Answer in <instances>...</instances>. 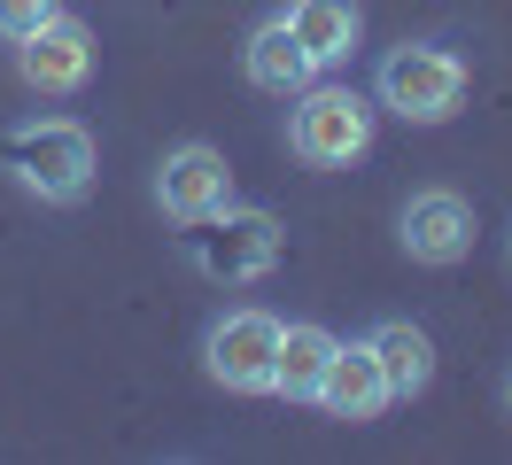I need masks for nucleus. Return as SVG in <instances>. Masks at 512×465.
<instances>
[{
	"instance_id": "obj_1",
	"label": "nucleus",
	"mask_w": 512,
	"mask_h": 465,
	"mask_svg": "<svg viewBox=\"0 0 512 465\" xmlns=\"http://www.w3.org/2000/svg\"><path fill=\"white\" fill-rule=\"evenodd\" d=\"M0 171L16 194H32L39 210H78L101 186V140L78 117H16L0 132Z\"/></svg>"
},
{
	"instance_id": "obj_2",
	"label": "nucleus",
	"mask_w": 512,
	"mask_h": 465,
	"mask_svg": "<svg viewBox=\"0 0 512 465\" xmlns=\"http://www.w3.org/2000/svg\"><path fill=\"white\" fill-rule=\"evenodd\" d=\"M373 109H388L396 124H419V132H435L466 109V93H474V62L466 47H450V39H404V47H388L373 62Z\"/></svg>"
},
{
	"instance_id": "obj_3",
	"label": "nucleus",
	"mask_w": 512,
	"mask_h": 465,
	"mask_svg": "<svg viewBox=\"0 0 512 465\" xmlns=\"http://www.w3.org/2000/svg\"><path fill=\"white\" fill-rule=\"evenodd\" d=\"M373 132H381V109H373V93L342 86L334 70L311 78V86L288 101V155L303 171H350L373 155Z\"/></svg>"
},
{
	"instance_id": "obj_4",
	"label": "nucleus",
	"mask_w": 512,
	"mask_h": 465,
	"mask_svg": "<svg viewBox=\"0 0 512 465\" xmlns=\"http://www.w3.org/2000/svg\"><path fill=\"white\" fill-rule=\"evenodd\" d=\"M280 256H288V225L256 202H225L218 217L187 225V264L210 287H264L280 272Z\"/></svg>"
},
{
	"instance_id": "obj_5",
	"label": "nucleus",
	"mask_w": 512,
	"mask_h": 465,
	"mask_svg": "<svg viewBox=\"0 0 512 465\" xmlns=\"http://www.w3.org/2000/svg\"><path fill=\"white\" fill-rule=\"evenodd\" d=\"M272 357H280V318L264 303H233L202 326V380L225 396H272Z\"/></svg>"
},
{
	"instance_id": "obj_6",
	"label": "nucleus",
	"mask_w": 512,
	"mask_h": 465,
	"mask_svg": "<svg viewBox=\"0 0 512 465\" xmlns=\"http://www.w3.org/2000/svg\"><path fill=\"white\" fill-rule=\"evenodd\" d=\"M474 202L458 194V186H412L404 202H396V248L427 264V272H450V264H466L474 256Z\"/></svg>"
},
{
	"instance_id": "obj_7",
	"label": "nucleus",
	"mask_w": 512,
	"mask_h": 465,
	"mask_svg": "<svg viewBox=\"0 0 512 465\" xmlns=\"http://www.w3.org/2000/svg\"><path fill=\"white\" fill-rule=\"evenodd\" d=\"M148 194H156L163 225L187 233V225H202V217H218L225 202H233V163H225V148H210V140H179V148H163Z\"/></svg>"
},
{
	"instance_id": "obj_8",
	"label": "nucleus",
	"mask_w": 512,
	"mask_h": 465,
	"mask_svg": "<svg viewBox=\"0 0 512 465\" xmlns=\"http://www.w3.org/2000/svg\"><path fill=\"white\" fill-rule=\"evenodd\" d=\"M8 55H16V78H24L39 101H70V93H86V78H94V31H86V16L63 8V16H47L32 39H16Z\"/></svg>"
},
{
	"instance_id": "obj_9",
	"label": "nucleus",
	"mask_w": 512,
	"mask_h": 465,
	"mask_svg": "<svg viewBox=\"0 0 512 465\" xmlns=\"http://www.w3.org/2000/svg\"><path fill=\"white\" fill-rule=\"evenodd\" d=\"M326 411V419H342V427H373V419H388V372L381 357H373V341L357 334V341H334V365H326L319 380V396H311Z\"/></svg>"
},
{
	"instance_id": "obj_10",
	"label": "nucleus",
	"mask_w": 512,
	"mask_h": 465,
	"mask_svg": "<svg viewBox=\"0 0 512 465\" xmlns=\"http://www.w3.org/2000/svg\"><path fill=\"white\" fill-rule=\"evenodd\" d=\"M241 78H249L264 101H295V93L311 86V78H326V70L303 55V39H295L280 16H264V24H249V39H241Z\"/></svg>"
},
{
	"instance_id": "obj_11",
	"label": "nucleus",
	"mask_w": 512,
	"mask_h": 465,
	"mask_svg": "<svg viewBox=\"0 0 512 465\" xmlns=\"http://www.w3.org/2000/svg\"><path fill=\"white\" fill-rule=\"evenodd\" d=\"M272 16L303 39V55L319 62V70H342V62L365 47V8H357V0H280Z\"/></svg>"
},
{
	"instance_id": "obj_12",
	"label": "nucleus",
	"mask_w": 512,
	"mask_h": 465,
	"mask_svg": "<svg viewBox=\"0 0 512 465\" xmlns=\"http://www.w3.org/2000/svg\"><path fill=\"white\" fill-rule=\"evenodd\" d=\"M365 341H373V357H381L388 372V396L396 403H412L435 388V341H427V326L419 318H373L365 326Z\"/></svg>"
},
{
	"instance_id": "obj_13",
	"label": "nucleus",
	"mask_w": 512,
	"mask_h": 465,
	"mask_svg": "<svg viewBox=\"0 0 512 465\" xmlns=\"http://www.w3.org/2000/svg\"><path fill=\"white\" fill-rule=\"evenodd\" d=\"M334 326H319V318H280V357H272V396L288 403H311L319 396L326 365H334Z\"/></svg>"
},
{
	"instance_id": "obj_14",
	"label": "nucleus",
	"mask_w": 512,
	"mask_h": 465,
	"mask_svg": "<svg viewBox=\"0 0 512 465\" xmlns=\"http://www.w3.org/2000/svg\"><path fill=\"white\" fill-rule=\"evenodd\" d=\"M47 16H63V0H0V39L16 47V39H32Z\"/></svg>"
},
{
	"instance_id": "obj_15",
	"label": "nucleus",
	"mask_w": 512,
	"mask_h": 465,
	"mask_svg": "<svg viewBox=\"0 0 512 465\" xmlns=\"http://www.w3.org/2000/svg\"><path fill=\"white\" fill-rule=\"evenodd\" d=\"M497 396H505V419H512V365H505V380H497Z\"/></svg>"
},
{
	"instance_id": "obj_16",
	"label": "nucleus",
	"mask_w": 512,
	"mask_h": 465,
	"mask_svg": "<svg viewBox=\"0 0 512 465\" xmlns=\"http://www.w3.org/2000/svg\"><path fill=\"white\" fill-rule=\"evenodd\" d=\"M505 272H512V225H505Z\"/></svg>"
}]
</instances>
